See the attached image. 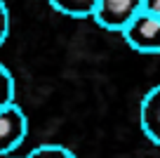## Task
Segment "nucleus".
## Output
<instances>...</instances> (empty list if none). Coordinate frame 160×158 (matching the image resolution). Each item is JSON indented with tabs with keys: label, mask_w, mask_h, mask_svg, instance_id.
<instances>
[{
	"label": "nucleus",
	"mask_w": 160,
	"mask_h": 158,
	"mask_svg": "<svg viewBox=\"0 0 160 158\" xmlns=\"http://www.w3.org/2000/svg\"><path fill=\"white\" fill-rule=\"evenodd\" d=\"M120 33H122L125 43L134 52L158 55V50H160V17L148 14V12H139Z\"/></svg>",
	"instance_id": "obj_1"
},
{
	"label": "nucleus",
	"mask_w": 160,
	"mask_h": 158,
	"mask_svg": "<svg viewBox=\"0 0 160 158\" xmlns=\"http://www.w3.org/2000/svg\"><path fill=\"white\" fill-rule=\"evenodd\" d=\"M141 12V0H97L92 19L106 31H122Z\"/></svg>",
	"instance_id": "obj_2"
},
{
	"label": "nucleus",
	"mask_w": 160,
	"mask_h": 158,
	"mask_svg": "<svg viewBox=\"0 0 160 158\" xmlns=\"http://www.w3.org/2000/svg\"><path fill=\"white\" fill-rule=\"evenodd\" d=\"M26 134H28V120H26L24 111L17 104H7L0 109V156L5 158L12 151L24 144Z\"/></svg>",
	"instance_id": "obj_3"
},
{
	"label": "nucleus",
	"mask_w": 160,
	"mask_h": 158,
	"mask_svg": "<svg viewBox=\"0 0 160 158\" xmlns=\"http://www.w3.org/2000/svg\"><path fill=\"white\" fill-rule=\"evenodd\" d=\"M139 125H141V132L146 134V139L158 146L160 144V87L158 85H153L146 92V97L141 99Z\"/></svg>",
	"instance_id": "obj_4"
},
{
	"label": "nucleus",
	"mask_w": 160,
	"mask_h": 158,
	"mask_svg": "<svg viewBox=\"0 0 160 158\" xmlns=\"http://www.w3.org/2000/svg\"><path fill=\"white\" fill-rule=\"evenodd\" d=\"M57 12L66 17H73V19H85V17H92L94 12L97 0H47Z\"/></svg>",
	"instance_id": "obj_5"
},
{
	"label": "nucleus",
	"mask_w": 160,
	"mask_h": 158,
	"mask_svg": "<svg viewBox=\"0 0 160 158\" xmlns=\"http://www.w3.org/2000/svg\"><path fill=\"white\" fill-rule=\"evenodd\" d=\"M26 158H75V153L61 144H40Z\"/></svg>",
	"instance_id": "obj_6"
},
{
	"label": "nucleus",
	"mask_w": 160,
	"mask_h": 158,
	"mask_svg": "<svg viewBox=\"0 0 160 158\" xmlns=\"http://www.w3.org/2000/svg\"><path fill=\"white\" fill-rule=\"evenodd\" d=\"M14 78H12L10 69L0 64V109L7 104H14Z\"/></svg>",
	"instance_id": "obj_7"
},
{
	"label": "nucleus",
	"mask_w": 160,
	"mask_h": 158,
	"mask_svg": "<svg viewBox=\"0 0 160 158\" xmlns=\"http://www.w3.org/2000/svg\"><path fill=\"white\" fill-rule=\"evenodd\" d=\"M7 33H10V10L5 0H0V45L7 40Z\"/></svg>",
	"instance_id": "obj_8"
},
{
	"label": "nucleus",
	"mask_w": 160,
	"mask_h": 158,
	"mask_svg": "<svg viewBox=\"0 0 160 158\" xmlns=\"http://www.w3.org/2000/svg\"><path fill=\"white\" fill-rule=\"evenodd\" d=\"M141 12L160 17V0H141Z\"/></svg>",
	"instance_id": "obj_9"
},
{
	"label": "nucleus",
	"mask_w": 160,
	"mask_h": 158,
	"mask_svg": "<svg viewBox=\"0 0 160 158\" xmlns=\"http://www.w3.org/2000/svg\"><path fill=\"white\" fill-rule=\"evenodd\" d=\"M5 158H12V156H5Z\"/></svg>",
	"instance_id": "obj_10"
}]
</instances>
